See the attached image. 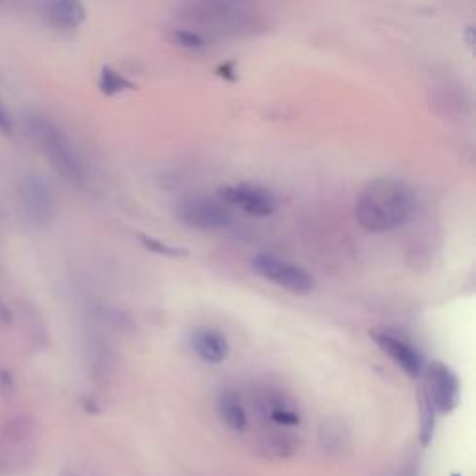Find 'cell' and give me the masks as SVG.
Returning a JSON list of instances; mask_svg holds the SVG:
<instances>
[{
    "instance_id": "6da1fadb",
    "label": "cell",
    "mask_w": 476,
    "mask_h": 476,
    "mask_svg": "<svg viewBox=\"0 0 476 476\" xmlns=\"http://www.w3.org/2000/svg\"><path fill=\"white\" fill-rule=\"evenodd\" d=\"M415 211V192L400 179L379 177L371 181L355 203L359 225L371 233H387L404 225Z\"/></svg>"
},
{
    "instance_id": "7a4b0ae2",
    "label": "cell",
    "mask_w": 476,
    "mask_h": 476,
    "mask_svg": "<svg viewBox=\"0 0 476 476\" xmlns=\"http://www.w3.org/2000/svg\"><path fill=\"white\" fill-rule=\"evenodd\" d=\"M28 130H30V137L35 140V144L42 147L47 160L54 166V169L59 171L66 181L73 184L84 183L86 179L84 164L77 153V149L73 147L69 138L59 127H56L52 121H49L47 118L30 116Z\"/></svg>"
},
{
    "instance_id": "3957f363",
    "label": "cell",
    "mask_w": 476,
    "mask_h": 476,
    "mask_svg": "<svg viewBox=\"0 0 476 476\" xmlns=\"http://www.w3.org/2000/svg\"><path fill=\"white\" fill-rule=\"evenodd\" d=\"M186 12L203 25L238 32L252 23L254 0H186Z\"/></svg>"
},
{
    "instance_id": "277c9868",
    "label": "cell",
    "mask_w": 476,
    "mask_h": 476,
    "mask_svg": "<svg viewBox=\"0 0 476 476\" xmlns=\"http://www.w3.org/2000/svg\"><path fill=\"white\" fill-rule=\"evenodd\" d=\"M177 218L190 227L199 231H215L233 222L231 207L225 205L220 198L211 196H186L176 207Z\"/></svg>"
},
{
    "instance_id": "5b68a950",
    "label": "cell",
    "mask_w": 476,
    "mask_h": 476,
    "mask_svg": "<svg viewBox=\"0 0 476 476\" xmlns=\"http://www.w3.org/2000/svg\"><path fill=\"white\" fill-rule=\"evenodd\" d=\"M425 372V396L428 406L437 415H449L460 404V379L456 372L441 363L433 361Z\"/></svg>"
},
{
    "instance_id": "8992f818",
    "label": "cell",
    "mask_w": 476,
    "mask_h": 476,
    "mask_svg": "<svg viewBox=\"0 0 476 476\" xmlns=\"http://www.w3.org/2000/svg\"><path fill=\"white\" fill-rule=\"evenodd\" d=\"M254 270L272 281L277 287L289 291L293 294H308L313 289L311 276L301 269V266L289 262L287 259H281L270 254H261L254 259Z\"/></svg>"
},
{
    "instance_id": "52a82bcc",
    "label": "cell",
    "mask_w": 476,
    "mask_h": 476,
    "mask_svg": "<svg viewBox=\"0 0 476 476\" xmlns=\"http://www.w3.org/2000/svg\"><path fill=\"white\" fill-rule=\"evenodd\" d=\"M225 205L240 208L242 213L264 218L270 216L277 211V198L270 188H264L261 184L252 183H240L230 184L220 190L218 196Z\"/></svg>"
},
{
    "instance_id": "ba28073f",
    "label": "cell",
    "mask_w": 476,
    "mask_h": 476,
    "mask_svg": "<svg viewBox=\"0 0 476 476\" xmlns=\"http://www.w3.org/2000/svg\"><path fill=\"white\" fill-rule=\"evenodd\" d=\"M19 199H21L23 213L32 225L45 227L51 223L54 216V196L43 177H25L19 186Z\"/></svg>"
},
{
    "instance_id": "9c48e42d",
    "label": "cell",
    "mask_w": 476,
    "mask_h": 476,
    "mask_svg": "<svg viewBox=\"0 0 476 476\" xmlns=\"http://www.w3.org/2000/svg\"><path fill=\"white\" fill-rule=\"evenodd\" d=\"M376 345L386 355H389L394 363L402 369L410 378H418L425 371V359L411 342L400 339L391 332L374 333Z\"/></svg>"
},
{
    "instance_id": "30bf717a",
    "label": "cell",
    "mask_w": 476,
    "mask_h": 476,
    "mask_svg": "<svg viewBox=\"0 0 476 476\" xmlns=\"http://www.w3.org/2000/svg\"><path fill=\"white\" fill-rule=\"evenodd\" d=\"M43 15L54 28L74 30L86 21V8L82 0H45Z\"/></svg>"
},
{
    "instance_id": "8fae6325",
    "label": "cell",
    "mask_w": 476,
    "mask_h": 476,
    "mask_svg": "<svg viewBox=\"0 0 476 476\" xmlns=\"http://www.w3.org/2000/svg\"><path fill=\"white\" fill-rule=\"evenodd\" d=\"M192 348L208 365H218L230 355V342L220 332L211 328H199L192 333Z\"/></svg>"
},
{
    "instance_id": "7c38bea8",
    "label": "cell",
    "mask_w": 476,
    "mask_h": 476,
    "mask_svg": "<svg viewBox=\"0 0 476 476\" xmlns=\"http://www.w3.org/2000/svg\"><path fill=\"white\" fill-rule=\"evenodd\" d=\"M218 413L223 425L233 432H244L247 428V413L237 393L225 391L218 398Z\"/></svg>"
},
{
    "instance_id": "4fadbf2b",
    "label": "cell",
    "mask_w": 476,
    "mask_h": 476,
    "mask_svg": "<svg viewBox=\"0 0 476 476\" xmlns=\"http://www.w3.org/2000/svg\"><path fill=\"white\" fill-rule=\"evenodd\" d=\"M266 413L272 423L281 426H296L300 423L296 408L281 393H270L266 398Z\"/></svg>"
},
{
    "instance_id": "5bb4252c",
    "label": "cell",
    "mask_w": 476,
    "mask_h": 476,
    "mask_svg": "<svg viewBox=\"0 0 476 476\" xmlns=\"http://www.w3.org/2000/svg\"><path fill=\"white\" fill-rule=\"evenodd\" d=\"M0 435L10 445H19L28 441L34 435V421L28 415H15L4 421L3 428H0Z\"/></svg>"
},
{
    "instance_id": "9a60e30c",
    "label": "cell",
    "mask_w": 476,
    "mask_h": 476,
    "mask_svg": "<svg viewBox=\"0 0 476 476\" xmlns=\"http://www.w3.org/2000/svg\"><path fill=\"white\" fill-rule=\"evenodd\" d=\"M99 88L106 95H116V93H123L127 90H132L135 88V84L127 81L123 74H120L118 71H113L112 67H103L101 74H99Z\"/></svg>"
},
{
    "instance_id": "2e32d148",
    "label": "cell",
    "mask_w": 476,
    "mask_h": 476,
    "mask_svg": "<svg viewBox=\"0 0 476 476\" xmlns=\"http://www.w3.org/2000/svg\"><path fill=\"white\" fill-rule=\"evenodd\" d=\"M174 42L183 47V49H190V51H199L203 49L207 43L203 40V35L196 30H186V28H179L174 32Z\"/></svg>"
},
{
    "instance_id": "e0dca14e",
    "label": "cell",
    "mask_w": 476,
    "mask_h": 476,
    "mask_svg": "<svg viewBox=\"0 0 476 476\" xmlns=\"http://www.w3.org/2000/svg\"><path fill=\"white\" fill-rule=\"evenodd\" d=\"M0 130L8 132V135L12 132V121H10V116L6 113L3 103H0Z\"/></svg>"
},
{
    "instance_id": "ac0fdd59",
    "label": "cell",
    "mask_w": 476,
    "mask_h": 476,
    "mask_svg": "<svg viewBox=\"0 0 476 476\" xmlns=\"http://www.w3.org/2000/svg\"><path fill=\"white\" fill-rule=\"evenodd\" d=\"M0 322H3V324H12L13 322V315L8 309L6 303L3 301V298H0Z\"/></svg>"
}]
</instances>
